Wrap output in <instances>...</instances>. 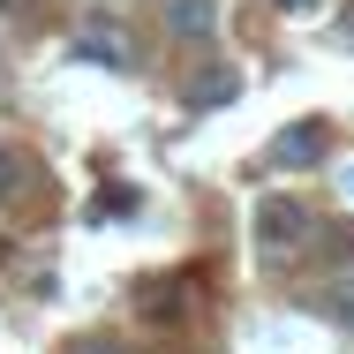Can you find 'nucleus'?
Listing matches in <instances>:
<instances>
[{
    "label": "nucleus",
    "mask_w": 354,
    "mask_h": 354,
    "mask_svg": "<svg viewBox=\"0 0 354 354\" xmlns=\"http://www.w3.org/2000/svg\"><path fill=\"white\" fill-rule=\"evenodd\" d=\"M324 317L332 324H354V272H339V279L324 286Z\"/></svg>",
    "instance_id": "6"
},
{
    "label": "nucleus",
    "mask_w": 354,
    "mask_h": 354,
    "mask_svg": "<svg viewBox=\"0 0 354 354\" xmlns=\"http://www.w3.org/2000/svg\"><path fill=\"white\" fill-rule=\"evenodd\" d=\"M301 241H317V212H309V204H286V196L257 204V249H264L272 264H286Z\"/></svg>",
    "instance_id": "1"
},
{
    "label": "nucleus",
    "mask_w": 354,
    "mask_h": 354,
    "mask_svg": "<svg viewBox=\"0 0 354 354\" xmlns=\"http://www.w3.org/2000/svg\"><path fill=\"white\" fill-rule=\"evenodd\" d=\"M347 30H354V8H347Z\"/></svg>",
    "instance_id": "9"
},
{
    "label": "nucleus",
    "mask_w": 354,
    "mask_h": 354,
    "mask_svg": "<svg viewBox=\"0 0 354 354\" xmlns=\"http://www.w3.org/2000/svg\"><path fill=\"white\" fill-rule=\"evenodd\" d=\"M234 91H241V75H234V68H204L196 83H189V106H226Z\"/></svg>",
    "instance_id": "4"
},
{
    "label": "nucleus",
    "mask_w": 354,
    "mask_h": 354,
    "mask_svg": "<svg viewBox=\"0 0 354 354\" xmlns=\"http://www.w3.org/2000/svg\"><path fill=\"white\" fill-rule=\"evenodd\" d=\"M166 23H174V38H204L212 30V0H166Z\"/></svg>",
    "instance_id": "5"
},
{
    "label": "nucleus",
    "mask_w": 354,
    "mask_h": 354,
    "mask_svg": "<svg viewBox=\"0 0 354 354\" xmlns=\"http://www.w3.org/2000/svg\"><path fill=\"white\" fill-rule=\"evenodd\" d=\"M279 8H286V15H309V8H317V0H279Z\"/></svg>",
    "instance_id": "8"
},
{
    "label": "nucleus",
    "mask_w": 354,
    "mask_h": 354,
    "mask_svg": "<svg viewBox=\"0 0 354 354\" xmlns=\"http://www.w3.org/2000/svg\"><path fill=\"white\" fill-rule=\"evenodd\" d=\"M23 189H30V166H23V151H8V143H0V204H8V196H23Z\"/></svg>",
    "instance_id": "7"
},
{
    "label": "nucleus",
    "mask_w": 354,
    "mask_h": 354,
    "mask_svg": "<svg viewBox=\"0 0 354 354\" xmlns=\"http://www.w3.org/2000/svg\"><path fill=\"white\" fill-rule=\"evenodd\" d=\"M75 53H83V61H106V68H129V38H121L113 23H83V30H75Z\"/></svg>",
    "instance_id": "2"
},
{
    "label": "nucleus",
    "mask_w": 354,
    "mask_h": 354,
    "mask_svg": "<svg viewBox=\"0 0 354 354\" xmlns=\"http://www.w3.org/2000/svg\"><path fill=\"white\" fill-rule=\"evenodd\" d=\"M347 189H354V181H347Z\"/></svg>",
    "instance_id": "11"
},
{
    "label": "nucleus",
    "mask_w": 354,
    "mask_h": 354,
    "mask_svg": "<svg viewBox=\"0 0 354 354\" xmlns=\"http://www.w3.org/2000/svg\"><path fill=\"white\" fill-rule=\"evenodd\" d=\"M272 158H279V166H317V158H324V129H286V136L272 143Z\"/></svg>",
    "instance_id": "3"
},
{
    "label": "nucleus",
    "mask_w": 354,
    "mask_h": 354,
    "mask_svg": "<svg viewBox=\"0 0 354 354\" xmlns=\"http://www.w3.org/2000/svg\"><path fill=\"white\" fill-rule=\"evenodd\" d=\"M83 354H106V347H83Z\"/></svg>",
    "instance_id": "10"
}]
</instances>
